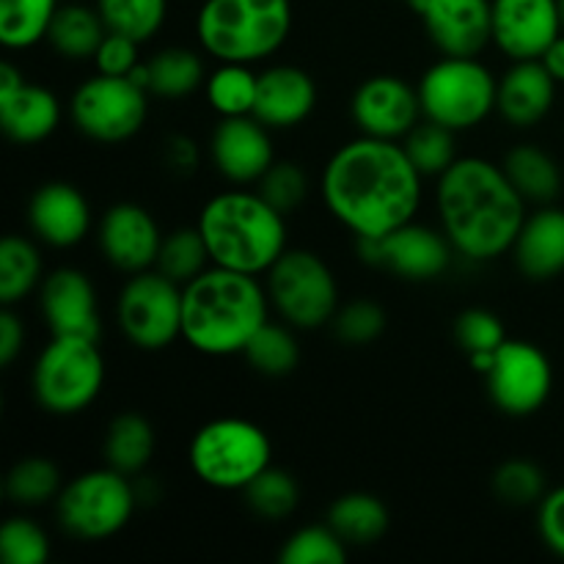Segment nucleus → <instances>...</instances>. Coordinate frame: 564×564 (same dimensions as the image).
<instances>
[{"mask_svg": "<svg viewBox=\"0 0 564 564\" xmlns=\"http://www.w3.org/2000/svg\"><path fill=\"white\" fill-rule=\"evenodd\" d=\"M319 196L356 240H380L416 218L424 176L402 141L358 135L328 158L319 176Z\"/></svg>", "mask_w": 564, "mask_h": 564, "instance_id": "f257e3e1", "label": "nucleus"}, {"mask_svg": "<svg viewBox=\"0 0 564 564\" xmlns=\"http://www.w3.org/2000/svg\"><path fill=\"white\" fill-rule=\"evenodd\" d=\"M438 220L457 257L494 262L512 251L527 220V198L505 169L485 158H457L435 187Z\"/></svg>", "mask_w": 564, "mask_h": 564, "instance_id": "f03ea898", "label": "nucleus"}, {"mask_svg": "<svg viewBox=\"0 0 564 564\" xmlns=\"http://www.w3.org/2000/svg\"><path fill=\"white\" fill-rule=\"evenodd\" d=\"M268 286L259 275L209 264L182 286V339L209 358L242 356L270 319Z\"/></svg>", "mask_w": 564, "mask_h": 564, "instance_id": "7ed1b4c3", "label": "nucleus"}, {"mask_svg": "<svg viewBox=\"0 0 564 564\" xmlns=\"http://www.w3.org/2000/svg\"><path fill=\"white\" fill-rule=\"evenodd\" d=\"M198 231L215 268L268 275L286 251V215L264 202L259 191H224L198 213Z\"/></svg>", "mask_w": 564, "mask_h": 564, "instance_id": "20e7f679", "label": "nucleus"}, {"mask_svg": "<svg viewBox=\"0 0 564 564\" xmlns=\"http://www.w3.org/2000/svg\"><path fill=\"white\" fill-rule=\"evenodd\" d=\"M292 0H204L196 17L198 44L207 55L259 64L286 44Z\"/></svg>", "mask_w": 564, "mask_h": 564, "instance_id": "39448f33", "label": "nucleus"}, {"mask_svg": "<svg viewBox=\"0 0 564 564\" xmlns=\"http://www.w3.org/2000/svg\"><path fill=\"white\" fill-rule=\"evenodd\" d=\"M187 463L207 488L246 490L264 468L273 466V444L251 419L220 416L196 430L187 446Z\"/></svg>", "mask_w": 564, "mask_h": 564, "instance_id": "423d86ee", "label": "nucleus"}, {"mask_svg": "<svg viewBox=\"0 0 564 564\" xmlns=\"http://www.w3.org/2000/svg\"><path fill=\"white\" fill-rule=\"evenodd\" d=\"M105 358L97 339L53 336L31 372L33 400L53 416H77L102 394Z\"/></svg>", "mask_w": 564, "mask_h": 564, "instance_id": "0eeeda50", "label": "nucleus"}, {"mask_svg": "<svg viewBox=\"0 0 564 564\" xmlns=\"http://www.w3.org/2000/svg\"><path fill=\"white\" fill-rule=\"evenodd\" d=\"M138 507L132 477L102 466L77 474L64 485L55 499V518L69 538L99 543L116 538L132 521Z\"/></svg>", "mask_w": 564, "mask_h": 564, "instance_id": "6e6552de", "label": "nucleus"}, {"mask_svg": "<svg viewBox=\"0 0 564 564\" xmlns=\"http://www.w3.org/2000/svg\"><path fill=\"white\" fill-rule=\"evenodd\" d=\"M424 119L452 132H466L496 113L499 77L479 58L444 55L416 86Z\"/></svg>", "mask_w": 564, "mask_h": 564, "instance_id": "1a4fd4ad", "label": "nucleus"}, {"mask_svg": "<svg viewBox=\"0 0 564 564\" xmlns=\"http://www.w3.org/2000/svg\"><path fill=\"white\" fill-rule=\"evenodd\" d=\"M270 306L295 330H319L339 312V284L334 270L308 248H286L268 270Z\"/></svg>", "mask_w": 564, "mask_h": 564, "instance_id": "9d476101", "label": "nucleus"}, {"mask_svg": "<svg viewBox=\"0 0 564 564\" xmlns=\"http://www.w3.org/2000/svg\"><path fill=\"white\" fill-rule=\"evenodd\" d=\"M149 116V91L132 77L91 75L69 99V119L77 132L97 143H124L143 130Z\"/></svg>", "mask_w": 564, "mask_h": 564, "instance_id": "9b49d317", "label": "nucleus"}, {"mask_svg": "<svg viewBox=\"0 0 564 564\" xmlns=\"http://www.w3.org/2000/svg\"><path fill=\"white\" fill-rule=\"evenodd\" d=\"M119 330L132 347L160 352L182 339V284L158 268L127 279L116 303Z\"/></svg>", "mask_w": 564, "mask_h": 564, "instance_id": "f8f14e48", "label": "nucleus"}, {"mask_svg": "<svg viewBox=\"0 0 564 564\" xmlns=\"http://www.w3.org/2000/svg\"><path fill=\"white\" fill-rule=\"evenodd\" d=\"M485 383L490 402L501 413L527 419L549 402L554 391V367L532 341L507 339L485 369Z\"/></svg>", "mask_w": 564, "mask_h": 564, "instance_id": "ddd939ff", "label": "nucleus"}, {"mask_svg": "<svg viewBox=\"0 0 564 564\" xmlns=\"http://www.w3.org/2000/svg\"><path fill=\"white\" fill-rule=\"evenodd\" d=\"M358 253L372 268H383L405 281H433L449 270L455 248L444 229L411 224L400 226L380 240H356Z\"/></svg>", "mask_w": 564, "mask_h": 564, "instance_id": "4468645a", "label": "nucleus"}, {"mask_svg": "<svg viewBox=\"0 0 564 564\" xmlns=\"http://www.w3.org/2000/svg\"><path fill=\"white\" fill-rule=\"evenodd\" d=\"M350 116L358 135L402 141L422 119L419 91L397 75H372L356 88Z\"/></svg>", "mask_w": 564, "mask_h": 564, "instance_id": "2eb2a0df", "label": "nucleus"}, {"mask_svg": "<svg viewBox=\"0 0 564 564\" xmlns=\"http://www.w3.org/2000/svg\"><path fill=\"white\" fill-rule=\"evenodd\" d=\"M97 246L105 262L127 275L143 273L158 264L163 231L154 215L135 202L108 207L97 226Z\"/></svg>", "mask_w": 564, "mask_h": 564, "instance_id": "dca6fc26", "label": "nucleus"}, {"mask_svg": "<svg viewBox=\"0 0 564 564\" xmlns=\"http://www.w3.org/2000/svg\"><path fill=\"white\" fill-rule=\"evenodd\" d=\"M273 130L262 124L257 116H231L220 119L209 135V160L213 169L229 185H257L264 171L275 163Z\"/></svg>", "mask_w": 564, "mask_h": 564, "instance_id": "f3484780", "label": "nucleus"}, {"mask_svg": "<svg viewBox=\"0 0 564 564\" xmlns=\"http://www.w3.org/2000/svg\"><path fill=\"white\" fill-rule=\"evenodd\" d=\"M560 0H494V44L510 61H538L562 36Z\"/></svg>", "mask_w": 564, "mask_h": 564, "instance_id": "a211bd4d", "label": "nucleus"}, {"mask_svg": "<svg viewBox=\"0 0 564 564\" xmlns=\"http://www.w3.org/2000/svg\"><path fill=\"white\" fill-rule=\"evenodd\" d=\"M39 308L53 336H83L99 341L102 319L97 290L83 270L58 268L44 275L39 286Z\"/></svg>", "mask_w": 564, "mask_h": 564, "instance_id": "6ab92c4d", "label": "nucleus"}, {"mask_svg": "<svg viewBox=\"0 0 564 564\" xmlns=\"http://www.w3.org/2000/svg\"><path fill=\"white\" fill-rule=\"evenodd\" d=\"M419 17L441 55L479 58L494 44V0H430Z\"/></svg>", "mask_w": 564, "mask_h": 564, "instance_id": "aec40b11", "label": "nucleus"}, {"mask_svg": "<svg viewBox=\"0 0 564 564\" xmlns=\"http://www.w3.org/2000/svg\"><path fill=\"white\" fill-rule=\"evenodd\" d=\"M91 224V204L72 182H44L28 204V226L33 237L58 251L80 246Z\"/></svg>", "mask_w": 564, "mask_h": 564, "instance_id": "412c9836", "label": "nucleus"}, {"mask_svg": "<svg viewBox=\"0 0 564 564\" xmlns=\"http://www.w3.org/2000/svg\"><path fill=\"white\" fill-rule=\"evenodd\" d=\"M317 108V83L295 64H273L259 72L253 116L268 130L301 127Z\"/></svg>", "mask_w": 564, "mask_h": 564, "instance_id": "4be33fe9", "label": "nucleus"}, {"mask_svg": "<svg viewBox=\"0 0 564 564\" xmlns=\"http://www.w3.org/2000/svg\"><path fill=\"white\" fill-rule=\"evenodd\" d=\"M556 86L543 61H512L510 69L499 77L496 113L518 130L540 124L556 102Z\"/></svg>", "mask_w": 564, "mask_h": 564, "instance_id": "5701e85b", "label": "nucleus"}, {"mask_svg": "<svg viewBox=\"0 0 564 564\" xmlns=\"http://www.w3.org/2000/svg\"><path fill=\"white\" fill-rule=\"evenodd\" d=\"M518 270L532 281H551L564 273V209L543 204L527 215L512 246Z\"/></svg>", "mask_w": 564, "mask_h": 564, "instance_id": "b1692460", "label": "nucleus"}, {"mask_svg": "<svg viewBox=\"0 0 564 564\" xmlns=\"http://www.w3.org/2000/svg\"><path fill=\"white\" fill-rule=\"evenodd\" d=\"M61 102L50 88L39 83H28L17 88L9 97H0V127L6 138L20 147L42 143L58 130L61 124Z\"/></svg>", "mask_w": 564, "mask_h": 564, "instance_id": "393cba45", "label": "nucleus"}, {"mask_svg": "<svg viewBox=\"0 0 564 564\" xmlns=\"http://www.w3.org/2000/svg\"><path fill=\"white\" fill-rule=\"evenodd\" d=\"M154 449H158V435H154L152 422L143 413H119L108 424V430H105V466L116 468V471L127 474V477H138V474L147 471V466L154 457Z\"/></svg>", "mask_w": 564, "mask_h": 564, "instance_id": "a878e982", "label": "nucleus"}, {"mask_svg": "<svg viewBox=\"0 0 564 564\" xmlns=\"http://www.w3.org/2000/svg\"><path fill=\"white\" fill-rule=\"evenodd\" d=\"M108 25L97 6H88L83 0L61 3L50 25L47 42L61 58L66 61H88L97 55Z\"/></svg>", "mask_w": 564, "mask_h": 564, "instance_id": "bb28decb", "label": "nucleus"}, {"mask_svg": "<svg viewBox=\"0 0 564 564\" xmlns=\"http://www.w3.org/2000/svg\"><path fill=\"white\" fill-rule=\"evenodd\" d=\"M325 523L345 540L350 549H367L389 532V510L372 494H345L328 507Z\"/></svg>", "mask_w": 564, "mask_h": 564, "instance_id": "cd10ccee", "label": "nucleus"}, {"mask_svg": "<svg viewBox=\"0 0 564 564\" xmlns=\"http://www.w3.org/2000/svg\"><path fill=\"white\" fill-rule=\"evenodd\" d=\"M501 169L510 176L516 191L527 198V204H551L562 191L560 163L545 149L534 143H518L501 160Z\"/></svg>", "mask_w": 564, "mask_h": 564, "instance_id": "c85d7f7f", "label": "nucleus"}, {"mask_svg": "<svg viewBox=\"0 0 564 564\" xmlns=\"http://www.w3.org/2000/svg\"><path fill=\"white\" fill-rule=\"evenodd\" d=\"M204 61L191 47H163L149 58V94L160 99H185L204 88Z\"/></svg>", "mask_w": 564, "mask_h": 564, "instance_id": "c756f323", "label": "nucleus"}, {"mask_svg": "<svg viewBox=\"0 0 564 564\" xmlns=\"http://www.w3.org/2000/svg\"><path fill=\"white\" fill-rule=\"evenodd\" d=\"M259 75L251 69V64H237V61H218L213 72L204 80V97L207 105L220 116H253L257 105Z\"/></svg>", "mask_w": 564, "mask_h": 564, "instance_id": "7c9ffc66", "label": "nucleus"}, {"mask_svg": "<svg viewBox=\"0 0 564 564\" xmlns=\"http://www.w3.org/2000/svg\"><path fill=\"white\" fill-rule=\"evenodd\" d=\"M42 253L28 237L9 235L0 242V303L17 306L42 286Z\"/></svg>", "mask_w": 564, "mask_h": 564, "instance_id": "2f4dec72", "label": "nucleus"}, {"mask_svg": "<svg viewBox=\"0 0 564 564\" xmlns=\"http://www.w3.org/2000/svg\"><path fill=\"white\" fill-rule=\"evenodd\" d=\"M61 0H0V44L6 50L36 47L53 25Z\"/></svg>", "mask_w": 564, "mask_h": 564, "instance_id": "473e14b6", "label": "nucleus"}, {"mask_svg": "<svg viewBox=\"0 0 564 564\" xmlns=\"http://www.w3.org/2000/svg\"><path fill=\"white\" fill-rule=\"evenodd\" d=\"M248 367L264 378H286L301 364V347H297L295 328L281 323H264L242 350Z\"/></svg>", "mask_w": 564, "mask_h": 564, "instance_id": "72a5a7b5", "label": "nucleus"}, {"mask_svg": "<svg viewBox=\"0 0 564 564\" xmlns=\"http://www.w3.org/2000/svg\"><path fill=\"white\" fill-rule=\"evenodd\" d=\"M3 488L11 505L22 507V510H36V507L55 505L58 494L64 490V479L50 457H22L6 474Z\"/></svg>", "mask_w": 564, "mask_h": 564, "instance_id": "f704fd0d", "label": "nucleus"}, {"mask_svg": "<svg viewBox=\"0 0 564 564\" xmlns=\"http://www.w3.org/2000/svg\"><path fill=\"white\" fill-rule=\"evenodd\" d=\"M209 264H213V259H209L207 242H204L198 226H180V229H171L169 235H163V246H160L154 268L185 286L196 275H202Z\"/></svg>", "mask_w": 564, "mask_h": 564, "instance_id": "c9c22d12", "label": "nucleus"}, {"mask_svg": "<svg viewBox=\"0 0 564 564\" xmlns=\"http://www.w3.org/2000/svg\"><path fill=\"white\" fill-rule=\"evenodd\" d=\"M108 31L124 33L135 42H149L158 36L169 17V0H97Z\"/></svg>", "mask_w": 564, "mask_h": 564, "instance_id": "e433bc0d", "label": "nucleus"}, {"mask_svg": "<svg viewBox=\"0 0 564 564\" xmlns=\"http://www.w3.org/2000/svg\"><path fill=\"white\" fill-rule=\"evenodd\" d=\"M455 135L457 132L424 119L402 138V147H405L408 158H411V163L416 165L419 174H422L424 180H427V176L438 180V176L457 160Z\"/></svg>", "mask_w": 564, "mask_h": 564, "instance_id": "4c0bfd02", "label": "nucleus"}, {"mask_svg": "<svg viewBox=\"0 0 564 564\" xmlns=\"http://www.w3.org/2000/svg\"><path fill=\"white\" fill-rule=\"evenodd\" d=\"M242 494H246L248 510L262 521H284L295 512L297 499H301V490H297L292 474L275 466L264 468Z\"/></svg>", "mask_w": 564, "mask_h": 564, "instance_id": "58836bf2", "label": "nucleus"}, {"mask_svg": "<svg viewBox=\"0 0 564 564\" xmlns=\"http://www.w3.org/2000/svg\"><path fill=\"white\" fill-rule=\"evenodd\" d=\"M350 545L325 523V527H301L281 545V564H345Z\"/></svg>", "mask_w": 564, "mask_h": 564, "instance_id": "ea45409f", "label": "nucleus"}, {"mask_svg": "<svg viewBox=\"0 0 564 564\" xmlns=\"http://www.w3.org/2000/svg\"><path fill=\"white\" fill-rule=\"evenodd\" d=\"M494 494L510 507H534L549 494V482L538 463L512 457L496 468Z\"/></svg>", "mask_w": 564, "mask_h": 564, "instance_id": "a19ab883", "label": "nucleus"}, {"mask_svg": "<svg viewBox=\"0 0 564 564\" xmlns=\"http://www.w3.org/2000/svg\"><path fill=\"white\" fill-rule=\"evenodd\" d=\"M0 560L6 564H44L50 560V534L33 518H9L0 527Z\"/></svg>", "mask_w": 564, "mask_h": 564, "instance_id": "79ce46f5", "label": "nucleus"}, {"mask_svg": "<svg viewBox=\"0 0 564 564\" xmlns=\"http://www.w3.org/2000/svg\"><path fill=\"white\" fill-rule=\"evenodd\" d=\"M253 187H257L259 196L268 204H273L279 213L290 215L306 202L308 174L303 171L301 163H295V160H275Z\"/></svg>", "mask_w": 564, "mask_h": 564, "instance_id": "37998d69", "label": "nucleus"}, {"mask_svg": "<svg viewBox=\"0 0 564 564\" xmlns=\"http://www.w3.org/2000/svg\"><path fill=\"white\" fill-rule=\"evenodd\" d=\"M330 325H334V334L341 345L364 347L383 336L386 312L380 303L369 301V297H358V301L347 303V306H339Z\"/></svg>", "mask_w": 564, "mask_h": 564, "instance_id": "c03bdc74", "label": "nucleus"}, {"mask_svg": "<svg viewBox=\"0 0 564 564\" xmlns=\"http://www.w3.org/2000/svg\"><path fill=\"white\" fill-rule=\"evenodd\" d=\"M507 339H510V336H507L501 317L499 314L488 312V308H466V312L455 319V341L468 358L496 352Z\"/></svg>", "mask_w": 564, "mask_h": 564, "instance_id": "a18cd8bd", "label": "nucleus"}, {"mask_svg": "<svg viewBox=\"0 0 564 564\" xmlns=\"http://www.w3.org/2000/svg\"><path fill=\"white\" fill-rule=\"evenodd\" d=\"M91 61L97 66V72H102V75L127 77L141 64V42L124 36V33L108 31Z\"/></svg>", "mask_w": 564, "mask_h": 564, "instance_id": "49530a36", "label": "nucleus"}, {"mask_svg": "<svg viewBox=\"0 0 564 564\" xmlns=\"http://www.w3.org/2000/svg\"><path fill=\"white\" fill-rule=\"evenodd\" d=\"M538 532L545 549L564 560V485L549 490L538 505Z\"/></svg>", "mask_w": 564, "mask_h": 564, "instance_id": "de8ad7c7", "label": "nucleus"}, {"mask_svg": "<svg viewBox=\"0 0 564 564\" xmlns=\"http://www.w3.org/2000/svg\"><path fill=\"white\" fill-rule=\"evenodd\" d=\"M25 345V325L17 317L14 306H3L0 312V367H11Z\"/></svg>", "mask_w": 564, "mask_h": 564, "instance_id": "09e8293b", "label": "nucleus"}, {"mask_svg": "<svg viewBox=\"0 0 564 564\" xmlns=\"http://www.w3.org/2000/svg\"><path fill=\"white\" fill-rule=\"evenodd\" d=\"M198 160H202V152L191 135H171L165 141V165L176 174H193L198 169Z\"/></svg>", "mask_w": 564, "mask_h": 564, "instance_id": "8fccbe9b", "label": "nucleus"}, {"mask_svg": "<svg viewBox=\"0 0 564 564\" xmlns=\"http://www.w3.org/2000/svg\"><path fill=\"white\" fill-rule=\"evenodd\" d=\"M543 66L551 72L556 83H564V33L543 53Z\"/></svg>", "mask_w": 564, "mask_h": 564, "instance_id": "3c124183", "label": "nucleus"}, {"mask_svg": "<svg viewBox=\"0 0 564 564\" xmlns=\"http://www.w3.org/2000/svg\"><path fill=\"white\" fill-rule=\"evenodd\" d=\"M22 86H25V75H22L20 66L3 61V66H0V97H9V94H14Z\"/></svg>", "mask_w": 564, "mask_h": 564, "instance_id": "603ef678", "label": "nucleus"}, {"mask_svg": "<svg viewBox=\"0 0 564 564\" xmlns=\"http://www.w3.org/2000/svg\"><path fill=\"white\" fill-rule=\"evenodd\" d=\"M405 3H408V9H413L416 14H422V9L430 3V0H405Z\"/></svg>", "mask_w": 564, "mask_h": 564, "instance_id": "864d4df0", "label": "nucleus"}, {"mask_svg": "<svg viewBox=\"0 0 564 564\" xmlns=\"http://www.w3.org/2000/svg\"><path fill=\"white\" fill-rule=\"evenodd\" d=\"M560 17H562V31H564V0H560Z\"/></svg>", "mask_w": 564, "mask_h": 564, "instance_id": "5fc2aeb1", "label": "nucleus"}]
</instances>
